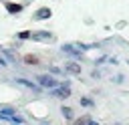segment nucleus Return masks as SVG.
<instances>
[{"instance_id":"obj_8","label":"nucleus","mask_w":129,"mask_h":125,"mask_svg":"<svg viewBox=\"0 0 129 125\" xmlns=\"http://www.w3.org/2000/svg\"><path fill=\"white\" fill-rule=\"evenodd\" d=\"M40 60H38V56L36 54H26L24 56V65H28V67H36Z\"/></svg>"},{"instance_id":"obj_14","label":"nucleus","mask_w":129,"mask_h":125,"mask_svg":"<svg viewBox=\"0 0 129 125\" xmlns=\"http://www.w3.org/2000/svg\"><path fill=\"white\" fill-rule=\"evenodd\" d=\"M50 73H54V75H60V69H56V67H50Z\"/></svg>"},{"instance_id":"obj_11","label":"nucleus","mask_w":129,"mask_h":125,"mask_svg":"<svg viewBox=\"0 0 129 125\" xmlns=\"http://www.w3.org/2000/svg\"><path fill=\"white\" fill-rule=\"evenodd\" d=\"M81 105H85V107H95V103H93V99H89V97H81Z\"/></svg>"},{"instance_id":"obj_5","label":"nucleus","mask_w":129,"mask_h":125,"mask_svg":"<svg viewBox=\"0 0 129 125\" xmlns=\"http://www.w3.org/2000/svg\"><path fill=\"white\" fill-rule=\"evenodd\" d=\"M30 38L32 40H38V42H44V40H50L52 34L46 32V30H38V32H30Z\"/></svg>"},{"instance_id":"obj_7","label":"nucleus","mask_w":129,"mask_h":125,"mask_svg":"<svg viewBox=\"0 0 129 125\" xmlns=\"http://www.w3.org/2000/svg\"><path fill=\"white\" fill-rule=\"evenodd\" d=\"M4 6H6V10H8L10 14H18V12H22V8H24L22 4H16V2H6Z\"/></svg>"},{"instance_id":"obj_2","label":"nucleus","mask_w":129,"mask_h":125,"mask_svg":"<svg viewBox=\"0 0 129 125\" xmlns=\"http://www.w3.org/2000/svg\"><path fill=\"white\" fill-rule=\"evenodd\" d=\"M50 95H52V97H58V99L71 97V87H69V83L62 85V87H52V93H50Z\"/></svg>"},{"instance_id":"obj_1","label":"nucleus","mask_w":129,"mask_h":125,"mask_svg":"<svg viewBox=\"0 0 129 125\" xmlns=\"http://www.w3.org/2000/svg\"><path fill=\"white\" fill-rule=\"evenodd\" d=\"M36 81H38V85L44 87V89H52V87L58 85V81H56L54 77H50V75H36Z\"/></svg>"},{"instance_id":"obj_4","label":"nucleus","mask_w":129,"mask_h":125,"mask_svg":"<svg viewBox=\"0 0 129 125\" xmlns=\"http://www.w3.org/2000/svg\"><path fill=\"white\" fill-rule=\"evenodd\" d=\"M52 16V10L48 8V6H42V8H38L34 14H32V20H46V18H50Z\"/></svg>"},{"instance_id":"obj_3","label":"nucleus","mask_w":129,"mask_h":125,"mask_svg":"<svg viewBox=\"0 0 129 125\" xmlns=\"http://www.w3.org/2000/svg\"><path fill=\"white\" fill-rule=\"evenodd\" d=\"M16 83L18 85H22V87H26L28 91H32V93H40L42 91V87L40 85H36V83H32V81H28V79H22V77H18L16 79Z\"/></svg>"},{"instance_id":"obj_15","label":"nucleus","mask_w":129,"mask_h":125,"mask_svg":"<svg viewBox=\"0 0 129 125\" xmlns=\"http://www.w3.org/2000/svg\"><path fill=\"white\" fill-rule=\"evenodd\" d=\"M89 125H99V123H97V121H93V119H91V121H89Z\"/></svg>"},{"instance_id":"obj_6","label":"nucleus","mask_w":129,"mask_h":125,"mask_svg":"<svg viewBox=\"0 0 129 125\" xmlns=\"http://www.w3.org/2000/svg\"><path fill=\"white\" fill-rule=\"evenodd\" d=\"M64 73L81 75V65H79V62H75V60H69V62H64Z\"/></svg>"},{"instance_id":"obj_16","label":"nucleus","mask_w":129,"mask_h":125,"mask_svg":"<svg viewBox=\"0 0 129 125\" xmlns=\"http://www.w3.org/2000/svg\"><path fill=\"white\" fill-rule=\"evenodd\" d=\"M0 65H6V60H2V58H0Z\"/></svg>"},{"instance_id":"obj_12","label":"nucleus","mask_w":129,"mask_h":125,"mask_svg":"<svg viewBox=\"0 0 129 125\" xmlns=\"http://www.w3.org/2000/svg\"><path fill=\"white\" fill-rule=\"evenodd\" d=\"M18 38H20V40H28V38H30V30H22V32H18Z\"/></svg>"},{"instance_id":"obj_17","label":"nucleus","mask_w":129,"mask_h":125,"mask_svg":"<svg viewBox=\"0 0 129 125\" xmlns=\"http://www.w3.org/2000/svg\"><path fill=\"white\" fill-rule=\"evenodd\" d=\"M115 125H119V123H115Z\"/></svg>"},{"instance_id":"obj_9","label":"nucleus","mask_w":129,"mask_h":125,"mask_svg":"<svg viewBox=\"0 0 129 125\" xmlns=\"http://www.w3.org/2000/svg\"><path fill=\"white\" fill-rule=\"evenodd\" d=\"M89 121H91V117H89V115H83V117H79V119H73L71 125H89Z\"/></svg>"},{"instance_id":"obj_13","label":"nucleus","mask_w":129,"mask_h":125,"mask_svg":"<svg viewBox=\"0 0 129 125\" xmlns=\"http://www.w3.org/2000/svg\"><path fill=\"white\" fill-rule=\"evenodd\" d=\"M113 81H115V83H123V81H125V79H123V75H117V77H115V79H113Z\"/></svg>"},{"instance_id":"obj_10","label":"nucleus","mask_w":129,"mask_h":125,"mask_svg":"<svg viewBox=\"0 0 129 125\" xmlns=\"http://www.w3.org/2000/svg\"><path fill=\"white\" fill-rule=\"evenodd\" d=\"M62 117L73 121V107H62Z\"/></svg>"}]
</instances>
